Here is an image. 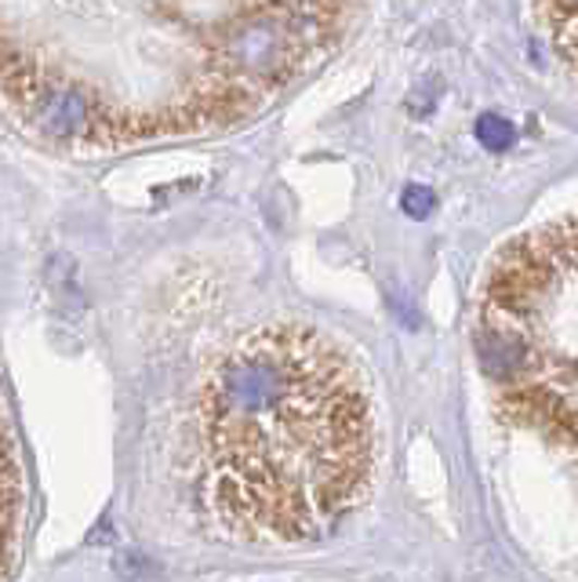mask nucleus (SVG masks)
Wrapping results in <instances>:
<instances>
[{"instance_id": "nucleus-3", "label": "nucleus", "mask_w": 578, "mask_h": 582, "mask_svg": "<svg viewBox=\"0 0 578 582\" xmlns=\"http://www.w3.org/2000/svg\"><path fill=\"white\" fill-rule=\"evenodd\" d=\"M531 15L545 48L578 84V0H531Z\"/></svg>"}, {"instance_id": "nucleus-2", "label": "nucleus", "mask_w": 578, "mask_h": 582, "mask_svg": "<svg viewBox=\"0 0 578 582\" xmlns=\"http://www.w3.org/2000/svg\"><path fill=\"white\" fill-rule=\"evenodd\" d=\"M4 73L8 95L19 102V113L37 135L62 146H102L124 143L121 113L116 106L73 77H51L45 70L8 66Z\"/></svg>"}, {"instance_id": "nucleus-1", "label": "nucleus", "mask_w": 578, "mask_h": 582, "mask_svg": "<svg viewBox=\"0 0 578 582\" xmlns=\"http://www.w3.org/2000/svg\"><path fill=\"white\" fill-rule=\"evenodd\" d=\"M371 389L346 346L309 324L233 343L197 400V492L248 543H309L374 481Z\"/></svg>"}]
</instances>
